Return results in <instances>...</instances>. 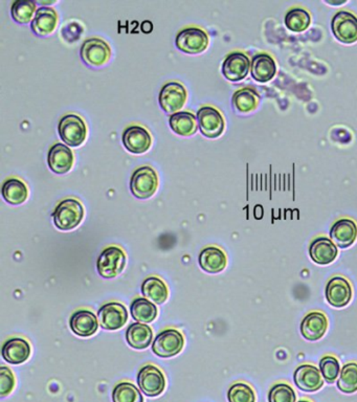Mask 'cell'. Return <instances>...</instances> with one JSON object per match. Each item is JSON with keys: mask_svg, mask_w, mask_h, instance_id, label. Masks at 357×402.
Segmentation results:
<instances>
[{"mask_svg": "<svg viewBox=\"0 0 357 402\" xmlns=\"http://www.w3.org/2000/svg\"><path fill=\"white\" fill-rule=\"evenodd\" d=\"M53 218L56 228L60 231L74 230L79 226L83 220V206L75 198H66L56 207Z\"/></svg>", "mask_w": 357, "mask_h": 402, "instance_id": "1", "label": "cell"}, {"mask_svg": "<svg viewBox=\"0 0 357 402\" xmlns=\"http://www.w3.org/2000/svg\"><path fill=\"white\" fill-rule=\"evenodd\" d=\"M58 132L66 145L79 147L88 137V126L80 115L68 113L60 119Z\"/></svg>", "mask_w": 357, "mask_h": 402, "instance_id": "2", "label": "cell"}, {"mask_svg": "<svg viewBox=\"0 0 357 402\" xmlns=\"http://www.w3.org/2000/svg\"><path fill=\"white\" fill-rule=\"evenodd\" d=\"M158 187V176L149 166L136 169L130 179V191L138 199H147L154 195Z\"/></svg>", "mask_w": 357, "mask_h": 402, "instance_id": "3", "label": "cell"}, {"mask_svg": "<svg viewBox=\"0 0 357 402\" xmlns=\"http://www.w3.org/2000/svg\"><path fill=\"white\" fill-rule=\"evenodd\" d=\"M210 38L208 33L197 26L183 28L177 34L175 44L183 53L197 55L204 53L208 47Z\"/></svg>", "mask_w": 357, "mask_h": 402, "instance_id": "4", "label": "cell"}, {"mask_svg": "<svg viewBox=\"0 0 357 402\" xmlns=\"http://www.w3.org/2000/svg\"><path fill=\"white\" fill-rule=\"evenodd\" d=\"M126 265V255L117 246H109L101 253L97 262V268L101 277L113 279L121 275Z\"/></svg>", "mask_w": 357, "mask_h": 402, "instance_id": "5", "label": "cell"}, {"mask_svg": "<svg viewBox=\"0 0 357 402\" xmlns=\"http://www.w3.org/2000/svg\"><path fill=\"white\" fill-rule=\"evenodd\" d=\"M188 100V92L185 86L179 82H168L163 86L158 94L160 108L169 115L179 112Z\"/></svg>", "mask_w": 357, "mask_h": 402, "instance_id": "6", "label": "cell"}, {"mask_svg": "<svg viewBox=\"0 0 357 402\" xmlns=\"http://www.w3.org/2000/svg\"><path fill=\"white\" fill-rule=\"evenodd\" d=\"M80 56L86 65L101 67L110 59L111 49L106 41L94 37L84 41L80 49Z\"/></svg>", "mask_w": 357, "mask_h": 402, "instance_id": "7", "label": "cell"}, {"mask_svg": "<svg viewBox=\"0 0 357 402\" xmlns=\"http://www.w3.org/2000/svg\"><path fill=\"white\" fill-rule=\"evenodd\" d=\"M185 339L183 334L175 329L160 332L152 344V351L158 358H169L177 355L183 350Z\"/></svg>", "mask_w": 357, "mask_h": 402, "instance_id": "8", "label": "cell"}, {"mask_svg": "<svg viewBox=\"0 0 357 402\" xmlns=\"http://www.w3.org/2000/svg\"><path fill=\"white\" fill-rule=\"evenodd\" d=\"M138 385L142 394L148 397H156L164 392L166 378L160 369L153 365H147L140 369L138 375Z\"/></svg>", "mask_w": 357, "mask_h": 402, "instance_id": "9", "label": "cell"}, {"mask_svg": "<svg viewBox=\"0 0 357 402\" xmlns=\"http://www.w3.org/2000/svg\"><path fill=\"white\" fill-rule=\"evenodd\" d=\"M197 122L202 135L208 139H216L224 131L226 123L222 112L215 107L204 106L198 110Z\"/></svg>", "mask_w": 357, "mask_h": 402, "instance_id": "10", "label": "cell"}, {"mask_svg": "<svg viewBox=\"0 0 357 402\" xmlns=\"http://www.w3.org/2000/svg\"><path fill=\"white\" fill-rule=\"evenodd\" d=\"M122 141L124 147L134 154L145 153L152 145L151 134L140 125L128 126L124 130Z\"/></svg>", "mask_w": 357, "mask_h": 402, "instance_id": "11", "label": "cell"}, {"mask_svg": "<svg viewBox=\"0 0 357 402\" xmlns=\"http://www.w3.org/2000/svg\"><path fill=\"white\" fill-rule=\"evenodd\" d=\"M332 32L340 42L351 44L357 41V17L348 11H340L331 22Z\"/></svg>", "mask_w": 357, "mask_h": 402, "instance_id": "12", "label": "cell"}, {"mask_svg": "<svg viewBox=\"0 0 357 402\" xmlns=\"http://www.w3.org/2000/svg\"><path fill=\"white\" fill-rule=\"evenodd\" d=\"M326 299L331 306L342 308L351 302L353 290L350 282L342 276H335L328 281L325 290Z\"/></svg>", "mask_w": 357, "mask_h": 402, "instance_id": "13", "label": "cell"}, {"mask_svg": "<svg viewBox=\"0 0 357 402\" xmlns=\"http://www.w3.org/2000/svg\"><path fill=\"white\" fill-rule=\"evenodd\" d=\"M98 319L103 329H121L127 323L128 311L121 303L110 302L101 307L98 311Z\"/></svg>", "mask_w": 357, "mask_h": 402, "instance_id": "14", "label": "cell"}, {"mask_svg": "<svg viewBox=\"0 0 357 402\" xmlns=\"http://www.w3.org/2000/svg\"><path fill=\"white\" fill-rule=\"evenodd\" d=\"M251 65V60L245 53L235 51L224 59L222 71L229 81L238 82L247 77Z\"/></svg>", "mask_w": 357, "mask_h": 402, "instance_id": "15", "label": "cell"}, {"mask_svg": "<svg viewBox=\"0 0 357 402\" xmlns=\"http://www.w3.org/2000/svg\"><path fill=\"white\" fill-rule=\"evenodd\" d=\"M75 156L73 151L64 144L57 143L51 146L47 154V165L56 174H65L73 168Z\"/></svg>", "mask_w": 357, "mask_h": 402, "instance_id": "16", "label": "cell"}, {"mask_svg": "<svg viewBox=\"0 0 357 402\" xmlns=\"http://www.w3.org/2000/svg\"><path fill=\"white\" fill-rule=\"evenodd\" d=\"M323 379L321 371L313 365H302L294 371V383L303 392L313 393L319 391L324 385Z\"/></svg>", "mask_w": 357, "mask_h": 402, "instance_id": "17", "label": "cell"}, {"mask_svg": "<svg viewBox=\"0 0 357 402\" xmlns=\"http://www.w3.org/2000/svg\"><path fill=\"white\" fill-rule=\"evenodd\" d=\"M328 328V319L323 312L313 311L308 313L301 323V334L307 341L315 342L325 335Z\"/></svg>", "mask_w": 357, "mask_h": 402, "instance_id": "18", "label": "cell"}, {"mask_svg": "<svg viewBox=\"0 0 357 402\" xmlns=\"http://www.w3.org/2000/svg\"><path fill=\"white\" fill-rule=\"evenodd\" d=\"M330 238L332 242L340 247L347 249L355 242L357 238V226L349 218L338 220L330 230Z\"/></svg>", "mask_w": 357, "mask_h": 402, "instance_id": "19", "label": "cell"}, {"mask_svg": "<svg viewBox=\"0 0 357 402\" xmlns=\"http://www.w3.org/2000/svg\"><path fill=\"white\" fill-rule=\"evenodd\" d=\"M69 327L78 337H90L98 330V319L92 311L81 309L70 317Z\"/></svg>", "mask_w": 357, "mask_h": 402, "instance_id": "20", "label": "cell"}, {"mask_svg": "<svg viewBox=\"0 0 357 402\" xmlns=\"http://www.w3.org/2000/svg\"><path fill=\"white\" fill-rule=\"evenodd\" d=\"M338 255V246L332 242V240L325 237L315 239L309 246V256L311 260L319 265L332 263Z\"/></svg>", "mask_w": 357, "mask_h": 402, "instance_id": "21", "label": "cell"}, {"mask_svg": "<svg viewBox=\"0 0 357 402\" xmlns=\"http://www.w3.org/2000/svg\"><path fill=\"white\" fill-rule=\"evenodd\" d=\"M1 355L9 364H24L31 355L30 344L26 340L14 337L3 344Z\"/></svg>", "mask_w": 357, "mask_h": 402, "instance_id": "22", "label": "cell"}, {"mask_svg": "<svg viewBox=\"0 0 357 402\" xmlns=\"http://www.w3.org/2000/svg\"><path fill=\"white\" fill-rule=\"evenodd\" d=\"M58 24V14L53 8L42 6L37 9L34 19L31 22L33 32L38 36L45 37L55 31Z\"/></svg>", "mask_w": 357, "mask_h": 402, "instance_id": "23", "label": "cell"}, {"mask_svg": "<svg viewBox=\"0 0 357 402\" xmlns=\"http://www.w3.org/2000/svg\"><path fill=\"white\" fill-rule=\"evenodd\" d=\"M198 261L202 271L208 274L222 273L228 263L224 251L216 246H208L202 249Z\"/></svg>", "mask_w": 357, "mask_h": 402, "instance_id": "24", "label": "cell"}, {"mask_svg": "<svg viewBox=\"0 0 357 402\" xmlns=\"http://www.w3.org/2000/svg\"><path fill=\"white\" fill-rule=\"evenodd\" d=\"M153 332L146 324L134 323L126 331L128 345L136 350H144L151 345Z\"/></svg>", "mask_w": 357, "mask_h": 402, "instance_id": "25", "label": "cell"}, {"mask_svg": "<svg viewBox=\"0 0 357 402\" xmlns=\"http://www.w3.org/2000/svg\"><path fill=\"white\" fill-rule=\"evenodd\" d=\"M251 72L256 81L265 83L270 81L276 75V62L267 53H259L253 58Z\"/></svg>", "mask_w": 357, "mask_h": 402, "instance_id": "26", "label": "cell"}, {"mask_svg": "<svg viewBox=\"0 0 357 402\" xmlns=\"http://www.w3.org/2000/svg\"><path fill=\"white\" fill-rule=\"evenodd\" d=\"M169 125L181 137H191L197 131V117L189 111H179L171 115Z\"/></svg>", "mask_w": 357, "mask_h": 402, "instance_id": "27", "label": "cell"}, {"mask_svg": "<svg viewBox=\"0 0 357 402\" xmlns=\"http://www.w3.org/2000/svg\"><path fill=\"white\" fill-rule=\"evenodd\" d=\"M1 195L8 203L19 206L28 199V190L26 183L19 178H9L3 183Z\"/></svg>", "mask_w": 357, "mask_h": 402, "instance_id": "28", "label": "cell"}, {"mask_svg": "<svg viewBox=\"0 0 357 402\" xmlns=\"http://www.w3.org/2000/svg\"><path fill=\"white\" fill-rule=\"evenodd\" d=\"M142 294L150 302L162 305L168 300V287L163 280L158 277L147 278L142 282Z\"/></svg>", "mask_w": 357, "mask_h": 402, "instance_id": "29", "label": "cell"}, {"mask_svg": "<svg viewBox=\"0 0 357 402\" xmlns=\"http://www.w3.org/2000/svg\"><path fill=\"white\" fill-rule=\"evenodd\" d=\"M130 311H131L132 317L138 323H152L158 317V308L156 305L146 299H135L132 302Z\"/></svg>", "mask_w": 357, "mask_h": 402, "instance_id": "30", "label": "cell"}, {"mask_svg": "<svg viewBox=\"0 0 357 402\" xmlns=\"http://www.w3.org/2000/svg\"><path fill=\"white\" fill-rule=\"evenodd\" d=\"M233 106L241 113H249L257 108L260 97L251 88H242L233 96Z\"/></svg>", "mask_w": 357, "mask_h": 402, "instance_id": "31", "label": "cell"}, {"mask_svg": "<svg viewBox=\"0 0 357 402\" xmlns=\"http://www.w3.org/2000/svg\"><path fill=\"white\" fill-rule=\"evenodd\" d=\"M36 3L30 0H16L12 3L11 15L14 22L20 24H28L34 19L36 14Z\"/></svg>", "mask_w": 357, "mask_h": 402, "instance_id": "32", "label": "cell"}, {"mask_svg": "<svg viewBox=\"0 0 357 402\" xmlns=\"http://www.w3.org/2000/svg\"><path fill=\"white\" fill-rule=\"evenodd\" d=\"M310 14L302 8H294L285 16V24L292 32H304L310 26Z\"/></svg>", "mask_w": 357, "mask_h": 402, "instance_id": "33", "label": "cell"}, {"mask_svg": "<svg viewBox=\"0 0 357 402\" xmlns=\"http://www.w3.org/2000/svg\"><path fill=\"white\" fill-rule=\"evenodd\" d=\"M338 387L344 394H353L357 391L356 362H350L342 367L338 377Z\"/></svg>", "mask_w": 357, "mask_h": 402, "instance_id": "34", "label": "cell"}, {"mask_svg": "<svg viewBox=\"0 0 357 402\" xmlns=\"http://www.w3.org/2000/svg\"><path fill=\"white\" fill-rule=\"evenodd\" d=\"M113 402H144L140 390L131 383H121L113 392Z\"/></svg>", "mask_w": 357, "mask_h": 402, "instance_id": "35", "label": "cell"}, {"mask_svg": "<svg viewBox=\"0 0 357 402\" xmlns=\"http://www.w3.org/2000/svg\"><path fill=\"white\" fill-rule=\"evenodd\" d=\"M319 371L328 383H333L340 377L342 369L338 358L332 355H326L319 362Z\"/></svg>", "mask_w": 357, "mask_h": 402, "instance_id": "36", "label": "cell"}, {"mask_svg": "<svg viewBox=\"0 0 357 402\" xmlns=\"http://www.w3.org/2000/svg\"><path fill=\"white\" fill-rule=\"evenodd\" d=\"M228 399L229 402H256V394L247 383H237L229 389Z\"/></svg>", "mask_w": 357, "mask_h": 402, "instance_id": "37", "label": "cell"}, {"mask_svg": "<svg viewBox=\"0 0 357 402\" xmlns=\"http://www.w3.org/2000/svg\"><path fill=\"white\" fill-rule=\"evenodd\" d=\"M294 390L288 383H276L272 385L268 393V402H296Z\"/></svg>", "mask_w": 357, "mask_h": 402, "instance_id": "38", "label": "cell"}, {"mask_svg": "<svg viewBox=\"0 0 357 402\" xmlns=\"http://www.w3.org/2000/svg\"><path fill=\"white\" fill-rule=\"evenodd\" d=\"M15 387V377L13 372L7 367L0 369V396L6 397L13 391Z\"/></svg>", "mask_w": 357, "mask_h": 402, "instance_id": "39", "label": "cell"}, {"mask_svg": "<svg viewBox=\"0 0 357 402\" xmlns=\"http://www.w3.org/2000/svg\"><path fill=\"white\" fill-rule=\"evenodd\" d=\"M82 32H83V28H82L81 24L74 22L65 24L64 28H62L61 34L64 40L69 43H73L74 41L78 40V39L80 38Z\"/></svg>", "mask_w": 357, "mask_h": 402, "instance_id": "40", "label": "cell"}, {"mask_svg": "<svg viewBox=\"0 0 357 402\" xmlns=\"http://www.w3.org/2000/svg\"><path fill=\"white\" fill-rule=\"evenodd\" d=\"M298 402H310V401H309V400H300V401Z\"/></svg>", "mask_w": 357, "mask_h": 402, "instance_id": "41", "label": "cell"}]
</instances>
